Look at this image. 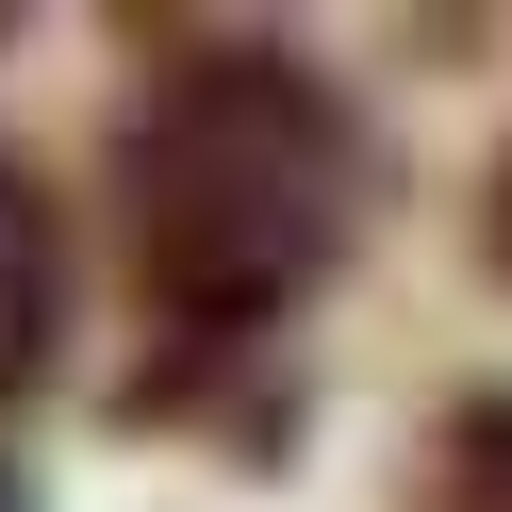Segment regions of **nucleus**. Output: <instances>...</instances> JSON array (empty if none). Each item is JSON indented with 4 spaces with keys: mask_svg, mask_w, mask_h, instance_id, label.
Instances as JSON below:
<instances>
[{
    "mask_svg": "<svg viewBox=\"0 0 512 512\" xmlns=\"http://www.w3.org/2000/svg\"><path fill=\"white\" fill-rule=\"evenodd\" d=\"M347 215H364V116L265 34H182L133 83V133H116V232L166 331L232 347L281 331L314 281L347 265Z\"/></svg>",
    "mask_w": 512,
    "mask_h": 512,
    "instance_id": "f257e3e1",
    "label": "nucleus"
},
{
    "mask_svg": "<svg viewBox=\"0 0 512 512\" xmlns=\"http://www.w3.org/2000/svg\"><path fill=\"white\" fill-rule=\"evenodd\" d=\"M50 331H67V248H50V199H34V166H0V413L34 397Z\"/></svg>",
    "mask_w": 512,
    "mask_h": 512,
    "instance_id": "f03ea898",
    "label": "nucleus"
},
{
    "mask_svg": "<svg viewBox=\"0 0 512 512\" xmlns=\"http://www.w3.org/2000/svg\"><path fill=\"white\" fill-rule=\"evenodd\" d=\"M446 496H463V512H512V397L446 430Z\"/></svg>",
    "mask_w": 512,
    "mask_h": 512,
    "instance_id": "7ed1b4c3",
    "label": "nucleus"
},
{
    "mask_svg": "<svg viewBox=\"0 0 512 512\" xmlns=\"http://www.w3.org/2000/svg\"><path fill=\"white\" fill-rule=\"evenodd\" d=\"M479 265L512 281V149H496V182H479Z\"/></svg>",
    "mask_w": 512,
    "mask_h": 512,
    "instance_id": "20e7f679",
    "label": "nucleus"
}]
</instances>
